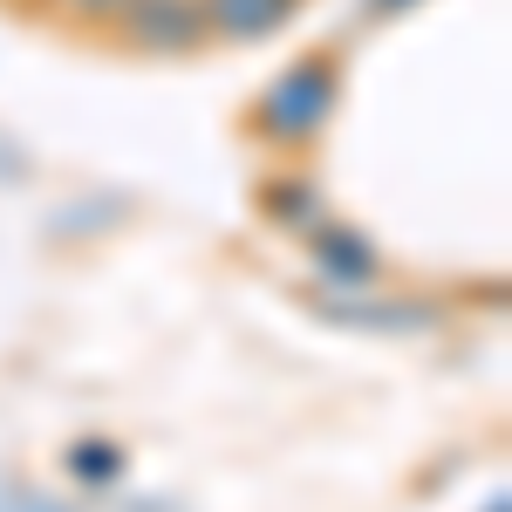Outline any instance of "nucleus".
Returning <instances> with one entry per match:
<instances>
[{"label": "nucleus", "instance_id": "1", "mask_svg": "<svg viewBox=\"0 0 512 512\" xmlns=\"http://www.w3.org/2000/svg\"><path fill=\"white\" fill-rule=\"evenodd\" d=\"M335 103H342V62L335 55H301L260 89V103L246 110V130L280 144V151H308L328 130Z\"/></svg>", "mask_w": 512, "mask_h": 512}, {"label": "nucleus", "instance_id": "2", "mask_svg": "<svg viewBox=\"0 0 512 512\" xmlns=\"http://www.w3.org/2000/svg\"><path fill=\"white\" fill-rule=\"evenodd\" d=\"M117 28L137 55H192L212 41L205 35V0H123Z\"/></svg>", "mask_w": 512, "mask_h": 512}, {"label": "nucleus", "instance_id": "3", "mask_svg": "<svg viewBox=\"0 0 512 512\" xmlns=\"http://www.w3.org/2000/svg\"><path fill=\"white\" fill-rule=\"evenodd\" d=\"M308 253H315V267L335 280V287H369V280H383V253H376V239L362 233V226L315 219V226H308Z\"/></svg>", "mask_w": 512, "mask_h": 512}, {"label": "nucleus", "instance_id": "4", "mask_svg": "<svg viewBox=\"0 0 512 512\" xmlns=\"http://www.w3.org/2000/svg\"><path fill=\"white\" fill-rule=\"evenodd\" d=\"M294 14H301V0H205V35L246 48V41L280 35Z\"/></svg>", "mask_w": 512, "mask_h": 512}, {"label": "nucleus", "instance_id": "5", "mask_svg": "<svg viewBox=\"0 0 512 512\" xmlns=\"http://www.w3.org/2000/svg\"><path fill=\"white\" fill-rule=\"evenodd\" d=\"M260 212L274 219V226H294V233H308L321 219V185L308 171H287V178H267L260 185Z\"/></svg>", "mask_w": 512, "mask_h": 512}, {"label": "nucleus", "instance_id": "6", "mask_svg": "<svg viewBox=\"0 0 512 512\" xmlns=\"http://www.w3.org/2000/svg\"><path fill=\"white\" fill-rule=\"evenodd\" d=\"M69 472H76L82 485H117V478H123V451H117V444L82 437V444H69Z\"/></svg>", "mask_w": 512, "mask_h": 512}, {"label": "nucleus", "instance_id": "7", "mask_svg": "<svg viewBox=\"0 0 512 512\" xmlns=\"http://www.w3.org/2000/svg\"><path fill=\"white\" fill-rule=\"evenodd\" d=\"M48 7H55V14H69V21H89V28L123 14V0H48Z\"/></svg>", "mask_w": 512, "mask_h": 512}, {"label": "nucleus", "instance_id": "8", "mask_svg": "<svg viewBox=\"0 0 512 512\" xmlns=\"http://www.w3.org/2000/svg\"><path fill=\"white\" fill-rule=\"evenodd\" d=\"M403 7H417V0H369V14H403Z\"/></svg>", "mask_w": 512, "mask_h": 512}]
</instances>
